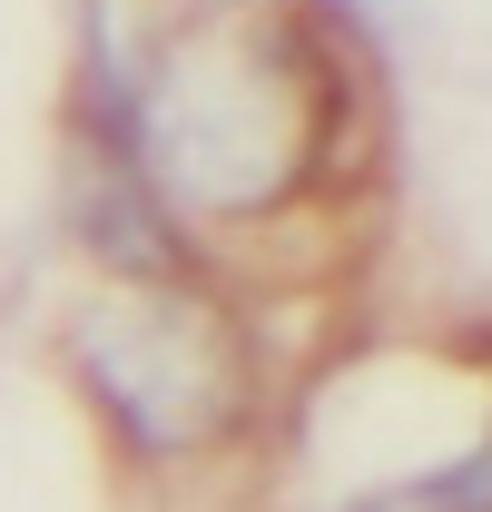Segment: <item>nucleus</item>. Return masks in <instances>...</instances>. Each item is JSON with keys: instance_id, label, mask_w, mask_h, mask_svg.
I'll list each match as a JSON object with an SVG mask.
<instances>
[{"instance_id": "obj_1", "label": "nucleus", "mask_w": 492, "mask_h": 512, "mask_svg": "<svg viewBox=\"0 0 492 512\" xmlns=\"http://www.w3.org/2000/svg\"><path fill=\"white\" fill-rule=\"evenodd\" d=\"M99 138L158 188L197 256L335 197L345 30L296 0H158L99 79Z\"/></svg>"}, {"instance_id": "obj_2", "label": "nucleus", "mask_w": 492, "mask_h": 512, "mask_svg": "<svg viewBox=\"0 0 492 512\" xmlns=\"http://www.w3.org/2000/svg\"><path fill=\"white\" fill-rule=\"evenodd\" d=\"M79 434L148 503L266 483L286 434V384L227 276H89L50 325Z\"/></svg>"}, {"instance_id": "obj_3", "label": "nucleus", "mask_w": 492, "mask_h": 512, "mask_svg": "<svg viewBox=\"0 0 492 512\" xmlns=\"http://www.w3.org/2000/svg\"><path fill=\"white\" fill-rule=\"evenodd\" d=\"M374 434L365 414H345ZM286 493L266 512H492V375H463L414 434H374V453H276Z\"/></svg>"}]
</instances>
